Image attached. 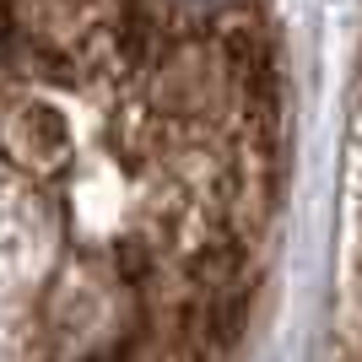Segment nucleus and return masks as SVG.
Here are the masks:
<instances>
[{"mask_svg":"<svg viewBox=\"0 0 362 362\" xmlns=\"http://www.w3.org/2000/svg\"><path fill=\"white\" fill-rule=\"evenodd\" d=\"M287 146L271 0H0V362H249Z\"/></svg>","mask_w":362,"mask_h":362,"instance_id":"1","label":"nucleus"},{"mask_svg":"<svg viewBox=\"0 0 362 362\" xmlns=\"http://www.w3.org/2000/svg\"><path fill=\"white\" fill-rule=\"evenodd\" d=\"M330 362H362V71H357V103H351V238L330 330Z\"/></svg>","mask_w":362,"mask_h":362,"instance_id":"2","label":"nucleus"}]
</instances>
